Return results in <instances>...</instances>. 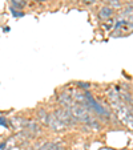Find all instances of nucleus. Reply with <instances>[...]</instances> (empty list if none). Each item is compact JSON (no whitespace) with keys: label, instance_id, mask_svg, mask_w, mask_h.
Instances as JSON below:
<instances>
[{"label":"nucleus","instance_id":"nucleus-2","mask_svg":"<svg viewBox=\"0 0 133 150\" xmlns=\"http://www.w3.org/2000/svg\"><path fill=\"white\" fill-rule=\"evenodd\" d=\"M69 112L72 113V116L76 118V121H81L84 122V124L89 125L92 121H93V118H92V116L89 114V110H88L85 106H83V105L80 104H73L72 106H69Z\"/></svg>","mask_w":133,"mask_h":150},{"label":"nucleus","instance_id":"nucleus-7","mask_svg":"<svg viewBox=\"0 0 133 150\" xmlns=\"http://www.w3.org/2000/svg\"><path fill=\"white\" fill-rule=\"evenodd\" d=\"M37 116H39V120L43 122H48V114H47V112L44 110V109H39L37 110Z\"/></svg>","mask_w":133,"mask_h":150},{"label":"nucleus","instance_id":"nucleus-14","mask_svg":"<svg viewBox=\"0 0 133 150\" xmlns=\"http://www.w3.org/2000/svg\"><path fill=\"white\" fill-rule=\"evenodd\" d=\"M101 150H112V149H101Z\"/></svg>","mask_w":133,"mask_h":150},{"label":"nucleus","instance_id":"nucleus-4","mask_svg":"<svg viewBox=\"0 0 133 150\" xmlns=\"http://www.w3.org/2000/svg\"><path fill=\"white\" fill-rule=\"evenodd\" d=\"M47 124H48V126L55 132H61V130H64L65 127H67L64 122L60 121L55 114H48V122H47Z\"/></svg>","mask_w":133,"mask_h":150},{"label":"nucleus","instance_id":"nucleus-3","mask_svg":"<svg viewBox=\"0 0 133 150\" xmlns=\"http://www.w3.org/2000/svg\"><path fill=\"white\" fill-rule=\"evenodd\" d=\"M53 114H55V116H56L61 122H64L65 126H73V125L77 122L76 118H75V117L72 116V113L69 112V109H67V108H60V109H57V110Z\"/></svg>","mask_w":133,"mask_h":150},{"label":"nucleus","instance_id":"nucleus-1","mask_svg":"<svg viewBox=\"0 0 133 150\" xmlns=\"http://www.w3.org/2000/svg\"><path fill=\"white\" fill-rule=\"evenodd\" d=\"M113 106H115V109H116L117 117H119L120 121H121L124 125H127L129 129H133V112H132V109L125 106V105H122V104H120V102L115 104Z\"/></svg>","mask_w":133,"mask_h":150},{"label":"nucleus","instance_id":"nucleus-9","mask_svg":"<svg viewBox=\"0 0 133 150\" xmlns=\"http://www.w3.org/2000/svg\"><path fill=\"white\" fill-rule=\"evenodd\" d=\"M77 85H80V88H83V89L89 88V84H88V82H77Z\"/></svg>","mask_w":133,"mask_h":150},{"label":"nucleus","instance_id":"nucleus-11","mask_svg":"<svg viewBox=\"0 0 133 150\" xmlns=\"http://www.w3.org/2000/svg\"><path fill=\"white\" fill-rule=\"evenodd\" d=\"M96 0H84V3H87V4H92V3H95Z\"/></svg>","mask_w":133,"mask_h":150},{"label":"nucleus","instance_id":"nucleus-8","mask_svg":"<svg viewBox=\"0 0 133 150\" xmlns=\"http://www.w3.org/2000/svg\"><path fill=\"white\" fill-rule=\"evenodd\" d=\"M11 1L15 7H19V8L24 6V0H11Z\"/></svg>","mask_w":133,"mask_h":150},{"label":"nucleus","instance_id":"nucleus-10","mask_svg":"<svg viewBox=\"0 0 133 150\" xmlns=\"http://www.w3.org/2000/svg\"><path fill=\"white\" fill-rule=\"evenodd\" d=\"M52 146H53V145H52V144H46V145H44V146H41V147H40L39 150H49Z\"/></svg>","mask_w":133,"mask_h":150},{"label":"nucleus","instance_id":"nucleus-5","mask_svg":"<svg viewBox=\"0 0 133 150\" xmlns=\"http://www.w3.org/2000/svg\"><path fill=\"white\" fill-rule=\"evenodd\" d=\"M59 102H60V105H61V106H64V108H67V109L75 104V102H73V97H72L69 93H67V92H64V93L60 94Z\"/></svg>","mask_w":133,"mask_h":150},{"label":"nucleus","instance_id":"nucleus-13","mask_svg":"<svg viewBox=\"0 0 133 150\" xmlns=\"http://www.w3.org/2000/svg\"><path fill=\"white\" fill-rule=\"evenodd\" d=\"M4 146H6V144H1V145H0V150L3 149V147H4Z\"/></svg>","mask_w":133,"mask_h":150},{"label":"nucleus","instance_id":"nucleus-6","mask_svg":"<svg viewBox=\"0 0 133 150\" xmlns=\"http://www.w3.org/2000/svg\"><path fill=\"white\" fill-rule=\"evenodd\" d=\"M112 15H113V9L110 8V7H102V8L100 9V12H99V17L101 20L109 19Z\"/></svg>","mask_w":133,"mask_h":150},{"label":"nucleus","instance_id":"nucleus-12","mask_svg":"<svg viewBox=\"0 0 133 150\" xmlns=\"http://www.w3.org/2000/svg\"><path fill=\"white\" fill-rule=\"evenodd\" d=\"M49 150H59V149H57V147H56V146H55V145H53V146H52V147H51V149H49Z\"/></svg>","mask_w":133,"mask_h":150}]
</instances>
